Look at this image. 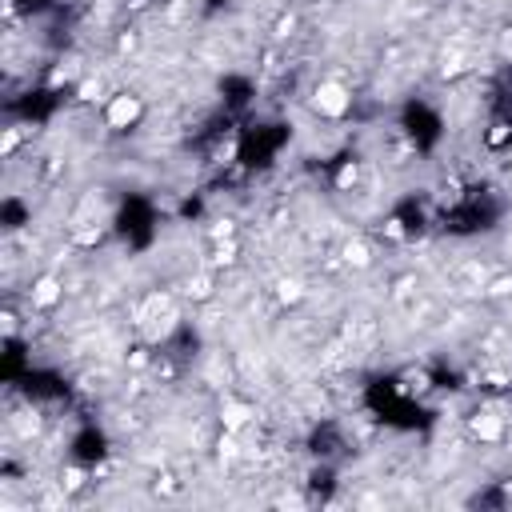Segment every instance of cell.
<instances>
[{"mask_svg":"<svg viewBox=\"0 0 512 512\" xmlns=\"http://www.w3.org/2000/svg\"><path fill=\"white\" fill-rule=\"evenodd\" d=\"M348 108H352V92H348L340 80H320V84L312 88V112H316V116L340 120Z\"/></svg>","mask_w":512,"mask_h":512,"instance_id":"cell-1","label":"cell"},{"mask_svg":"<svg viewBox=\"0 0 512 512\" xmlns=\"http://www.w3.org/2000/svg\"><path fill=\"white\" fill-rule=\"evenodd\" d=\"M140 116H144V104H140V96H132V92H116V96L104 104V124H108L112 132L132 128Z\"/></svg>","mask_w":512,"mask_h":512,"instance_id":"cell-2","label":"cell"},{"mask_svg":"<svg viewBox=\"0 0 512 512\" xmlns=\"http://www.w3.org/2000/svg\"><path fill=\"white\" fill-rule=\"evenodd\" d=\"M176 308L168 304V300H160V296H152V304L140 312V328L148 332V340H164L172 328H176Z\"/></svg>","mask_w":512,"mask_h":512,"instance_id":"cell-3","label":"cell"},{"mask_svg":"<svg viewBox=\"0 0 512 512\" xmlns=\"http://www.w3.org/2000/svg\"><path fill=\"white\" fill-rule=\"evenodd\" d=\"M468 428H472V436L484 440V444H496V440L504 436V420H500L496 412H476V416L468 420Z\"/></svg>","mask_w":512,"mask_h":512,"instance_id":"cell-4","label":"cell"},{"mask_svg":"<svg viewBox=\"0 0 512 512\" xmlns=\"http://www.w3.org/2000/svg\"><path fill=\"white\" fill-rule=\"evenodd\" d=\"M60 300V284L52 280V276H44L40 284H36V292H32V304L36 308H48V304H56Z\"/></svg>","mask_w":512,"mask_h":512,"instance_id":"cell-5","label":"cell"},{"mask_svg":"<svg viewBox=\"0 0 512 512\" xmlns=\"http://www.w3.org/2000/svg\"><path fill=\"white\" fill-rule=\"evenodd\" d=\"M248 416H252V412H248L244 404H228V408L220 412V420H224V428H228V432H240V428L248 424Z\"/></svg>","mask_w":512,"mask_h":512,"instance_id":"cell-6","label":"cell"},{"mask_svg":"<svg viewBox=\"0 0 512 512\" xmlns=\"http://www.w3.org/2000/svg\"><path fill=\"white\" fill-rule=\"evenodd\" d=\"M508 136H512V124H508V120H496V124H492V132H488V148L508 144Z\"/></svg>","mask_w":512,"mask_h":512,"instance_id":"cell-7","label":"cell"},{"mask_svg":"<svg viewBox=\"0 0 512 512\" xmlns=\"http://www.w3.org/2000/svg\"><path fill=\"white\" fill-rule=\"evenodd\" d=\"M356 176H360V168H356L352 160H344V168L336 172V188H340V192H344V188H352V184H356Z\"/></svg>","mask_w":512,"mask_h":512,"instance_id":"cell-8","label":"cell"},{"mask_svg":"<svg viewBox=\"0 0 512 512\" xmlns=\"http://www.w3.org/2000/svg\"><path fill=\"white\" fill-rule=\"evenodd\" d=\"M344 252H348V264H368V248L364 244H348Z\"/></svg>","mask_w":512,"mask_h":512,"instance_id":"cell-9","label":"cell"}]
</instances>
